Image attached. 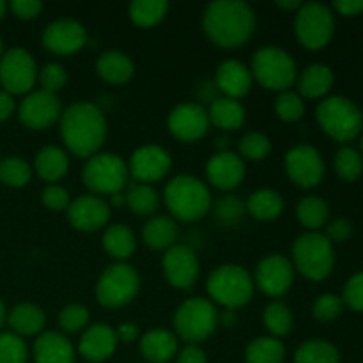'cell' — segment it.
<instances>
[{
	"mask_svg": "<svg viewBox=\"0 0 363 363\" xmlns=\"http://www.w3.org/2000/svg\"><path fill=\"white\" fill-rule=\"evenodd\" d=\"M59 121L60 137L71 155L85 160L98 155L106 138V117L98 105L73 103L62 110Z\"/></svg>",
	"mask_w": 363,
	"mask_h": 363,
	"instance_id": "1",
	"label": "cell"
},
{
	"mask_svg": "<svg viewBox=\"0 0 363 363\" xmlns=\"http://www.w3.org/2000/svg\"><path fill=\"white\" fill-rule=\"evenodd\" d=\"M255 11L243 0H215L208 4L202 18L206 35L220 48L243 46L254 35Z\"/></svg>",
	"mask_w": 363,
	"mask_h": 363,
	"instance_id": "2",
	"label": "cell"
},
{
	"mask_svg": "<svg viewBox=\"0 0 363 363\" xmlns=\"http://www.w3.org/2000/svg\"><path fill=\"white\" fill-rule=\"evenodd\" d=\"M163 201L174 218L181 222H197L204 218L213 204L209 186L195 176H176L167 183Z\"/></svg>",
	"mask_w": 363,
	"mask_h": 363,
	"instance_id": "3",
	"label": "cell"
},
{
	"mask_svg": "<svg viewBox=\"0 0 363 363\" xmlns=\"http://www.w3.org/2000/svg\"><path fill=\"white\" fill-rule=\"evenodd\" d=\"M206 291L213 303L222 305L227 311H238L254 296V280L243 266L222 264L208 277Z\"/></svg>",
	"mask_w": 363,
	"mask_h": 363,
	"instance_id": "4",
	"label": "cell"
},
{
	"mask_svg": "<svg viewBox=\"0 0 363 363\" xmlns=\"http://www.w3.org/2000/svg\"><path fill=\"white\" fill-rule=\"evenodd\" d=\"M220 314L208 298L195 296L183 301L174 314V330L177 339L199 346L215 333Z\"/></svg>",
	"mask_w": 363,
	"mask_h": 363,
	"instance_id": "5",
	"label": "cell"
},
{
	"mask_svg": "<svg viewBox=\"0 0 363 363\" xmlns=\"http://www.w3.org/2000/svg\"><path fill=\"white\" fill-rule=\"evenodd\" d=\"M315 117L328 137L337 142H351L363 130V113L351 99L344 96H328L315 110Z\"/></svg>",
	"mask_w": 363,
	"mask_h": 363,
	"instance_id": "6",
	"label": "cell"
},
{
	"mask_svg": "<svg viewBox=\"0 0 363 363\" xmlns=\"http://www.w3.org/2000/svg\"><path fill=\"white\" fill-rule=\"evenodd\" d=\"M252 78L268 91H289L298 78L293 57L279 46H262L252 59Z\"/></svg>",
	"mask_w": 363,
	"mask_h": 363,
	"instance_id": "7",
	"label": "cell"
},
{
	"mask_svg": "<svg viewBox=\"0 0 363 363\" xmlns=\"http://www.w3.org/2000/svg\"><path fill=\"white\" fill-rule=\"evenodd\" d=\"M293 266L308 280L328 279L335 266L333 245L321 233H305L293 243Z\"/></svg>",
	"mask_w": 363,
	"mask_h": 363,
	"instance_id": "8",
	"label": "cell"
},
{
	"mask_svg": "<svg viewBox=\"0 0 363 363\" xmlns=\"http://www.w3.org/2000/svg\"><path fill=\"white\" fill-rule=\"evenodd\" d=\"M128 163L116 152H98L85 162L82 181L92 195H116L128 184Z\"/></svg>",
	"mask_w": 363,
	"mask_h": 363,
	"instance_id": "9",
	"label": "cell"
},
{
	"mask_svg": "<svg viewBox=\"0 0 363 363\" xmlns=\"http://www.w3.org/2000/svg\"><path fill=\"white\" fill-rule=\"evenodd\" d=\"M140 291V277L128 262H113L99 275L96 284V298L105 308H121L137 298Z\"/></svg>",
	"mask_w": 363,
	"mask_h": 363,
	"instance_id": "10",
	"label": "cell"
},
{
	"mask_svg": "<svg viewBox=\"0 0 363 363\" xmlns=\"http://www.w3.org/2000/svg\"><path fill=\"white\" fill-rule=\"evenodd\" d=\"M294 32L298 41L307 50L325 48L335 32V18L332 9L321 2H305L296 11Z\"/></svg>",
	"mask_w": 363,
	"mask_h": 363,
	"instance_id": "11",
	"label": "cell"
},
{
	"mask_svg": "<svg viewBox=\"0 0 363 363\" xmlns=\"http://www.w3.org/2000/svg\"><path fill=\"white\" fill-rule=\"evenodd\" d=\"M38 73L34 57L25 48H11L0 57V85L11 96H27L34 89Z\"/></svg>",
	"mask_w": 363,
	"mask_h": 363,
	"instance_id": "12",
	"label": "cell"
},
{
	"mask_svg": "<svg viewBox=\"0 0 363 363\" xmlns=\"http://www.w3.org/2000/svg\"><path fill=\"white\" fill-rule=\"evenodd\" d=\"M62 116V105L57 94L43 89L32 91L18 105L20 123L28 130H46L53 126Z\"/></svg>",
	"mask_w": 363,
	"mask_h": 363,
	"instance_id": "13",
	"label": "cell"
},
{
	"mask_svg": "<svg viewBox=\"0 0 363 363\" xmlns=\"http://www.w3.org/2000/svg\"><path fill=\"white\" fill-rule=\"evenodd\" d=\"M162 269L167 282L179 291H188L195 286L201 273V262L194 248L188 245H174L162 259Z\"/></svg>",
	"mask_w": 363,
	"mask_h": 363,
	"instance_id": "14",
	"label": "cell"
},
{
	"mask_svg": "<svg viewBox=\"0 0 363 363\" xmlns=\"http://www.w3.org/2000/svg\"><path fill=\"white\" fill-rule=\"evenodd\" d=\"M286 172L294 184L301 188H314L325 177V162L319 151L312 145H294L287 151Z\"/></svg>",
	"mask_w": 363,
	"mask_h": 363,
	"instance_id": "15",
	"label": "cell"
},
{
	"mask_svg": "<svg viewBox=\"0 0 363 363\" xmlns=\"http://www.w3.org/2000/svg\"><path fill=\"white\" fill-rule=\"evenodd\" d=\"M172 169V156L162 145H142L135 149L128 163V172L137 183L152 184L162 181Z\"/></svg>",
	"mask_w": 363,
	"mask_h": 363,
	"instance_id": "16",
	"label": "cell"
},
{
	"mask_svg": "<svg viewBox=\"0 0 363 363\" xmlns=\"http://www.w3.org/2000/svg\"><path fill=\"white\" fill-rule=\"evenodd\" d=\"M294 280V266L287 257L272 254L262 259L255 268L254 286L269 298H280L291 289Z\"/></svg>",
	"mask_w": 363,
	"mask_h": 363,
	"instance_id": "17",
	"label": "cell"
},
{
	"mask_svg": "<svg viewBox=\"0 0 363 363\" xmlns=\"http://www.w3.org/2000/svg\"><path fill=\"white\" fill-rule=\"evenodd\" d=\"M208 108L199 103H179L169 113L167 126L172 137L181 142H197L209 130Z\"/></svg>",
	"mask_w": 363,
	"mask_h": 363,
	"instance_id": "18",
	"label": "cell"
},
{
	"mask_svg": "<svg viewBox=\"0 0 363 363\" xmlns=\"http://www.w3.org/2000/svg\"><path fill=\"white\" fill-rule=\"evenodd\" d=\"M87 30L71 18H60L46 25L43 32V46L55 55H73L87 45Z\"/></svg>",
	"mask_w": 363,
	"mask_h": 363,
	"instance_id": "19",
	"label": "cell"
},
{
	"mask_svg": "<svg viewBox=\"0 0 363 363\" xmlns=\"http://www.w3.org/2000/svg\"><path fill=\"white\" fill-rule=\"evenodd\" d=\"M66 211L71 225L82 233H96L108 225L110 204L98 195L87 194L71 199Z\"/></svg>",
	"mask_w": 363,
	"mask_h": 363,
	"instance_id": "20",
	"label": "cell"
},
{
	"mask_svg": "<svg viewBox=\"0 0 363 363\" xmlns=\"http://www.w3.org/2000/svg\"><path fill=\"white\" fill-rule=\"evenodd\" d=\"M245 162L233 151H218L206 163V177L211 186L222 191H233L243 183Z\"/></svg>",
	"mask_w": 363,
	"mask_h": 363,
	"instance_id": "21",
	"label": "cell"
},
{
	"mask_svg": "<svg viewBox=\"0 0 363 363\" xmlns=\"http://www.w3.org/2000/svg\"><path fill=\"white\" fill-rule=\"evenodd\" d=\"M116 330L110 328L106 323H94L89 325L82 333L78 351L87 362L101 363L108 360L117 350Z\"/></svg>",
	"mask_w": 363,
	"mask_h": 363,
	"instance_id": "22",
	"label": "cell"
},
{
	"mask_svg": "<svg viewBox=\"0 0 363 363\" xmlns=\"http://www.w3.org/2000/svg\"><path fill=\"white\" fill-rule=\"evenodd\" d=\"M252 82H254V78H252L250 67H247L240 60H223L216 67L215 85L225 98H233L240 101V98L250 92Z\"/></svg>",
	"mask_w": 363,
	"mask_h": 363,
	"instance_id": "23",
	"label": "cell"
},
{
	"mask_svg": "<svg viewBox=\"0 0 363 363\" xmlns=\"http://www.w3.org/2000/svg\"><path fill=\"white\" fill-rule=\"evenodd\" d=\"M32 354L35 363H74L73 344L59 332H43L35 339Z\"/></svg>",
	"mask_w": 363,
	"mask_h": 363,
	"instance_id": "24",
	"label": "cell"
},
{
	"mask_svg": "<svg viewBox=\"0 0 363 363\" xmlns=\"http://www.w3.org/2000/svg\"><path fill=\"white\" fill-rule=\"evenodd\" d=\"M140 353L151 363H167L179 353V339L169 330H151L140 339Z\"/></svg>",
	"mask_w": 363,
	"mask_h": 363,
	"instance_id": "25",
	"label": "cell"
},
{
	"mask_svg": "<svg viewBox=\"0 0 363 363\" xmlns=\"http://www.w3.org/2000/svg\"><path fill=\"white\" fill-rule=\"evenodd\" d=\"M96 73L106 84L121 85L131 80L135 73V64L124 52L108 50V52H103L96 60Z\"/></svg>",
	"mask_w": 363,
	"mask_h": 363,
	"instance_id": "26",
	"label": "cell"
},
{
	"mask_svg": "<svg viewBox=\"0 0 363 363\" xmlns=\"http://www.w3.org/2000/svg\"><path fill=\"white\" fill-rule=\"evenodd\" d=\"M69 169V158L67 152L59 145H45L39 149L34 158V170L43 181L55 184L62 179Z\"/></svg>",
	"mask_w": 363,
	"mask_h": 363,
	"instance_id": "27",
	"label": "cell"
},
{
	"mask_svg": "<svg viewBox=\"0 0 363 363\" xmlns=\"http://www.w3.org/2000/svg\"><path fill=\"white\" fill-rule=\"evenodd\" d=\"M209 123L215 124L216 128L223 131H234L240 130L247 119V112H245L243 105L238 99L225 98V96H216L211 99L208 108Z\"/></svg>",
	"mask_w": 363,
	"mask_h": 363,
	"instance_id": "28",
	"label": "cell"
},
{
	"mask_svg": "<svg viewBox=\"0 0 363 363\" xmlns=\"http://www.w3.org/2000/svg\"><path fill=\"white\" fill-rule=\"evenodd\" d=\"M333 77L332 67L325 66V64H311L303 69V73L298 78V94L303 99H319L325 98L333 87Z\"/></svg>",
	"mask_w": 363,
	"mask_h": 363,
	"instance_id": "29",
	"label": "cell"
},
{
	"mask_svg": "<svg viewBox=\"0 0 363 363\" xmlns=\"http://www.w3.org/2000/svg\"><path fill=\"white\" fill-rule=\"evenodd\" d=\"M13 333L20 337L41 335L46 326V314L41 307L34 303H20L7 315Z\"/></svg>",
	"mask_w": 363,
	"mask_h": 363,
	"instance_id": "30",
	"label": "cell"
},
{
	"mask_svg": "<svg viewBox=\"0 0 363 363\" xmlns=\"http://www.w3.org/2000/svg\"><path fill=\"white\" fill-rule=\"evenodd\" d=\"M101 243L110 257L116 259L117 262H126L135 254L137 238H135V233L128 225L113 223V225L105 227Z\"/></svg>",
	"mask_w": 363,
	"mask_h": 363,
	"instance_id": "31",
	"label": "cell"
},
{
	"mask_svg": "<svg viewBox=\"0 0 363 363\" xmlns=\"http://www.w3.org/2000/svg\"><path fill=\"white\" fill-rule=\"evenodd\" d=\"M177 223L170 216H152L142 229V240L152 250H169L176 245Z\"/></svg>",
	"mask_w": 363,
	"mask_h": 363,
	"instance_id": "32",
	"label": "cell"
},
{
	"mask_svg": "<svg viewBox=\"0 0 363 363\" xmlns=\"http://www.w3.org/2000/svg\"><path fill=\"white\" fill-rule=\"evenodd\" d=\"M245 208L255 220L272 222L284 213V197L272 188H261L247 199Z\"/></svg>",
	"mask_w": 363,
	"mask_h": 363,
	"instance_id": "33",
	"label": "cell"
},
{
	"mask_svg": "<svg viewBox=\"0 0 363 363\" xmlns=\"http://www.w3.org/2000/svg\"><path fill=\"white\" fill-rule=\"evenodd\" d=\"M247 363H282L286 360V346L275 337H259L245 350Z\"/></svg>",
	"mask_w": 363,
	"mask_h": 363,
	"instance_id": "34",
	"label": "cell"
},
{
	"mask_svg": "<svg viewBox=\"0 0 363 363\" xmlns=\"http://www.w3.org/2000/svg\"><path fill=\"white\" fill-rule=\"evenodd\" d=\"M296 216L301 225L308 229V233H318V229H321L328 222L330 208L321 197L307 195L298 202Z\"/></svg>",
	"mask_w": 363,
	"mask_h": 363,
	"instance_id": "35",
	"label": "cell"
},
{
	"mask_svg": "<svg viewBox=\"0 0 363 363\" xmlns=\"http://www.w3.org/2000/svg\"><path fill=\"white\" fill-rule=\"evenodd\" d=\"M169 7L165 0H133L130 4V18L137 27H156L167 16Z\"/></svg>",
	"mask_w": 363,
	"mask_h": 363,
	"instance_id": "36",
	"label": "cell"
},
{
	"mask_svg": "<svg viewBox=\"0 0 363 363\" xmlns=\"http://www.w3.org/2000/svg\"><path fill=\"white\" fill-rule=\"evenodd\" d=\"M124 197H126V206L130 208V211L138 216L152 215L160 206V195L151 184H130Z\"/></svg>",
	"mask_w": 363,
	"mask_h": 363,
	"instance_id": "37",
	"label": "cell"
},
{
	"mask_svg": "<svg viewBox=\"0 0 363 363\" xmlns=\"http://www.w3.org/2000/svg\"><path fill=\"white\" fill-rule=\"evenodd\" d=\"M262 323L268 328V332L272 333V337L275 339H282V337L289 335L293 332L294 326V318L291 308L286 303L279 300H273L272 303H268L262 312Z\"/></svg>",
	"mask_w": 363,
	"mask_h": 363,
	"instance_id": "38",
	"label": "cell"
},
{
	"mask_svg": "<svg viewBox=\"0 0 363 363\" xmlns=\"http://www.w3.org/2000/svg\"><path fill=\"white\" fill-rule=\"evenodd\" d=\"M296 363H340V354L333 344L323 339H312L301 344L294 353Z\"/></svg>",
	"mask_w": 363,
	"mask_h": 363,
	"instance_id": "39",
	"label": "cell"
},
{
	"mask_svg": "<svg viewBox=\"0 0 363 363\" xmlns=\"http://www.w3.org/2000/svg\"><path fill=\"white\" fill-rule=\"evenodd\" d=\"M32 167L18 156L0 160V183L11 188H23L30 181Z\"/></svg>",
	"mask_w": 363,
	"mask_h": 363,
	"instance_id": "40",
	"label": "cell"
},
{
	"mask_svg": "<svg viewBox=\"0 0 363 363\" xmlns=\"http://www.w3.org/2000/svg\"><path fill=\"white\" fill-rule=\"evenodd\" d=\"M238 151H240L241 160L261 162L272 152V140L261 131H250L238 142Z\"/></svg>",
	"mask_w": 363,
	"mask_h": 363,
	"instance_id": "41",
	"label": "cell"
},
{
	"mask_svg": "<svg viewBox=\"0 0 363 363\" xmlns=\"http://www.w3.org/2000/svg\"><path fill=\"white\" fill-rule=\"evenodd\" d=\"M333 165H335V172L339 174L340 179L350 181V183L357 181L363 172L362 155L357 149L350 147V145H344V147L337 152Z\"/></svg>",
	"mask_w": 363,
	"mask_h": 363,
	"instance_id": "42",
	"label": "cell"
},
{
	"mask_svg": "<svg viewBox=\"0 0 363 363\" xmlns=\"http://www.w3.org/2000/svg\"><path fill=\"white\" fill-rule=\"evenodd\" d=\"M275 113L284 123H296L305 113V99L291 89L279 92L275 99Z\"/></svg>",
	"mask_w": 363,
	"mask_h": 363,
	"instance_id": "43",
	"label": "cell"
},
{
	"mask_svg": "<svg viewBox=\"0 0 363 363\" xmlns=\"http://www.w3.org/2000/svg\"><path fill=\"white\" fill-rule=\"evenodd\" d=\"M28 347L23 337L13 332H0V363H27Z\"/></svg>",
	"mask_w": 363,
	"mask_h": 363,
	"instance_id": "44",
	"label": "cell"
},
{
	"mask_svg": "<svg viewBox=\"0 0 363 363\" xmlns=\"http://www.w3.org/2000/svg\"><path fill=\"white\" fill-rule=\"evenodd\" d=\"M91 321V312L87 307L80 303H69L60 311L59 326L66 333L84 332Z\"/></svg>",
	"mask_w": 363,
	"mask_h": 363,
	"instance_id": "45",
	"label": "cell"
},
{
	"mask_svg": "<svg viewBox=\"0 0 363 363\" xmlns=\"http://www.w3.org/2000/svg\"><path fill=\"white\" fill-rule=\"evenodd\" d=\"M342 298L337 296V294L326 293L318 296V300L314 301V305H312V315H314L318 321L328 323L339 318L340 312H342Z\"/></svg>",
	"mask_w": 363,
	"mask_h": 363,
	"instance_id": "46",
	"label": "cell"
},
{
	"mask_svg": "<svg viewBox=\"0 0 363 363\" xmlns=\"http://www.w3.org/2000/svg\"><path fill=\"white\" fill-rule=\"evenodd\" d=\"M38 77L43 91L52 92V94H57L67 82L66 69L59 62H48L46 66H43Z\"/></svg>",
	"mask_w": 363,
	"mask_h": 363,
	"instance_id": "47",
	"label": "cell"
},
{
	"mask_svg": "<svg viewBox=\"0 0 363 363\" xmlns=\"http://www.w3.org/2000/svg\"><path fill=\"white\" fill-rule=\"evenodd\" d=\"M216 218L222 223H227V225H233V223L240 222L243 218V213L247 211L245 204L241 201H238V197H222L218 202H216Z\"/></svg>",
	"mask_w": 363,
	"mask_h": 363,
	"instance_id": "48",
	"label": "cell"
},
{
	"mask_svg": "<svg viewBox=\"0 0 363 363\" xmlns=\"http://www.w3.org/2000/svg\"><path fill=\"white\" fill-rule=\"evenodd\" d=\"M41 201L45 204V208H48L50 211H64L71 204L69 191L64 186H59V184H48L43 190Z\"/></svg>",
	"mask_w": 363,
	"mask_h": 363,
	"instance_id": "49",
	"label": "cell"
},
{
	"mask_svg": "<svg viewBox=\"0 0 363 363\" xmlns=\"http://www.w3.org/2000/svg\"><path fill=\"white\" fill-rule=\"evenodd\" d=\"M342 301L353 311L363 312V272L357 273L347 280L346 287H344Z\"/></svg>",
	"mask_w": 363,
	"mask_h": 363,
	"instance_id": "50",
	"label": "cell"
},
{
	"mask_svg": "<svg viewBox=\"0 0 363 363\" xmlns=\"http://www.w3.org/2000/svg\"><path fill=\"white\" fill-rule=\"evenodd\" d=\"M326 240L330 243H344V241L350 240L353 236V223L347 218H335L326 225Z\"/></svg>",
	"mask_w": 363,
	"mask_h": 363,
	"instance_id": "51",
	"label": "cell"
},
{
	"mask_svg": "<svg viewBox=\"0 0 363 363\" xmlns=\"http://www.w3.org/2000/svg\"><path fill=\"white\" fill-rule=\"evenodd\" d=\"M9 7L14 16L20 20H34L43 11V2L39 0H13Z\"/></svg>",
	"mask_w": 363,
	"mask_h": 363,
	"instance_id": "52",
	"label": "cell"
},
{
	"mask_svg": "<svg viewBox=\"0 0 363 363\" xmlns=\"http://www.w3.org/2000/svg\"><path fill=\"white\" fill-rule=\"evenodd\" d=\"M177 363H208L206 353L199 346L194 344H188L186 347L177 353Z\"/></svg>",
	"mask_w": 363,
	"mask_h": 363,
	"instance_id": "53",
	"label": "cell"
},
{
	"mask_svg": "<svg viewBox=\"0 0 363 363\" xmlns=\"http://www.w3.org/2000/svg\"><path fill=\"white\" fill-rule=\"evenodd\" d=\"M116 335H117V340H121V342L131 344L138 339V335H140V330H138V326L135 325V323L126 321V323H121V325L117 326Z\"/></svg>",
	"mask_w": 363,
	"mask_h": 363,
	"instance_id": "54",
	"label": "cell"
},
{
	"mask_svg": "<svg viewBox=\"0 0 363 363\" xmlns=\"http://www.w3.org/2000/svg\"><path fill=\"white\" fill-rule=\"evenodd\" d=\"M333 7L344 16H357L363 11V0H335Z\"/></svg>",
	"mask_w": 363,
	"mask_h": 363,
	"instance_id": "55",
	"label": "cell"
},
{
	"mask_svg": "<svg viewBox=\"0 0 363 363\" xmlns=\"http://www.w3.org/2000/svg\"><path fill=\"white\" fill-rule=\"evenodd\" d=\"M16 108V103H14V96H11L9 92L0 91V123L9 119L14 113Z\"/></svg>",
	"mask_w": 363,
	"mask_h": 363,
	"instance_id": "56",
	"label": "cell"
},
{
	"mask_svg": "<svg viewBox=\"0 0 363 363\" xmlns=\"http://www.w3.org/2000/svg\"><path fill=\"white\" fill-rule=\"evenodd\" d=\"M220 321H222V325L225 326V328H233V326L238 323L236 311H227V308H225V312L220 315Z\"/></svg>",
	"mask_w": 363,
	"mask_h": 363,
	"instance_id": "57",
	"label": "cell"
},
{
	"mask_svg": "<svg viewBox=\"0 0 363 363\" xmlns=\"http://www.w3.org/2000/svg\"><path fill=\"white\" fill-rule=\"evenodd\" d=\"M300 0H279L277 2V7H280V9H286V11H298L301 7Z\"/></svg>",
	"mask_w": 363,
	"mask_h": 363,
	"instance_id": "58",
	"label": "cell"
},
{
	"mask_svg": "<svg viewBox=\"0 0 363 363\" xmlns=\"http://www.w3.org/2000/svg\"><path fill=\"white\" fill-rule=\"evenodd\" d=\"M121 206H126V197H124L123 191L116 195H110V208H121Z\"/></svg>",
	"mask_w": 363,
	"mask_h": 363,
	"instance_id": "59",
	"label": "cell"
},
{
	"mask_svg": "<svg viewBox=\"0 0 363 363\" xmlns=\"http://www.w3.org/2000/svg\"><path fill=\"white\" fill-rule=\"evenodd\" d=\"M227 142H229V138L227 137H218L216 138V145H218V151H229V149H227Z\"/></svg>",
	"mask_w": 363,
	"mask_h": 363,
	"instance_id": "60",
	"label": "cell"
},
{
	"mask_svg": "<svg viewBox=\"0 0 363 363\" xmlns=\"http://www.w3.org/2000/svg\"><path fill=\"white\" fill-rule=\"evenodd\" d=\"M6 321H7V312H6V307H4V301L0 300V328H2Z\"/></svg>",
	"mask_w": 363,
	"mask_h": 363,
	"instance_id": "61",
	"label": "cell"
},
{
	"mask_svg": "<svg viewBox=\"0 0 363 363\" xmlns=\"http://www.w3.org/2000/svg\"><path fill=\"white\" fill-rule=\"evenodd\" d=\"M6 11H7V4L4 2V0H0V20H2V18H4Z\"/></svg>",
	"mask_w": 363,
	"mask_h": 363,
	"instance_id": "62",
	"label": "cell"
},
{
	"mask_svg": "<svg viewBox=\"0 0 363 363\" xmlns=\"http://www.w3.org/2000/svg\"><path fill=\"white\" fill-rule=\"evenodd\" d=\"M360 149H362V155H363V135H362V138H360Z\"/></svg>",
	"mask_w": 363,
	"mask_h": 363,
	"instance_id": "63",
	"label": "cell"
},
{
	"mask_svg": "<svg viewBox=\"0 0 363 363\" xmlns=\"http://www.w3.org/2000/svg\"><path fill=\"white\" fill-rule=\"evenodd\" d=\"M0 57H2V39H0Z\"/></svg>",
	"mask_w": 363,
	"mask_h": 363,
	"instance_id": "64",
	"label": "cell"
}]
</instances>
